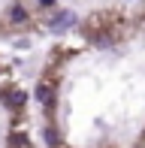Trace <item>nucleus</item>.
Returning <instances> with one entry per match:
<instances>
[{
	"instance_id": "f03ea898",
	"label": "nucleus",
	"mask_w": 145,
	"mask_h": 148,
	"mask_svg": "<svg viewBox=\"0 0 145 148\" xmlns=\"http://www.w3.org/2000/svg\"><path fill=\"white\" fill-rule=\"evenodd\" d=\"M36 100H39V106H51L55 97H51V88H49V85H39V88H36Z\"/></svg>"
},
{
	"instance_id": "f257e3e1",
	"label": "nucleus",
	"mask_w": 145,
	"mask_h": 148,
	"mask_svg": "<svg viewBox=\"0 0 145 148\" xmlns=\"http://www.w3.org/2000/svg\"><path fill=\"white\" fill-rule=\"evenodd\" d=\"M72 24H76V15H72V12H61V15L55 18V21H51V30H67V27H72Z\"/></svg>"
},
{
	"instance_id": "39448f33",
	"label": "nucleus",
	"mask_w": 145,
	"mask_h": 148,
	"mask_svg": "<svg viewBox=\"0 0 145 148\" xmlns=\"http://www.w3.org/2000/svg\"><path fill=\"white\" fill-rule=\"evenodd\" d=\"M45 139H49V145H55V142H57V139H55V130H51V127L45 130Z\"/></svg>"
},
{
	"instance_id": "423d86ee",
	"label": "nucleus",
	"mask_w": 145,
	"mask_h": 148,
	"mask_svg": "<svg viewBox=\"0 0 145 148\" xmlns=\"http://www.w3.org/2000/svg\"><path fill=\"white\" fill-rule=\"evenodd\" d=\"M36 3H39V6H51L55 0H36Z\"/></svg>"
},
{
	"instance_id": "7ed1b4c3",
	"label": "nucleus",
	"mask_w": 145,
	"mask_h": 148,
	"mask_svg": "<svg viewBox=\"0 0 145 148\" xmlns=\"http://www.w3.org/2000/svg\"><path fill=\"white\" fill-rule=\"evenodd\" d=\"M6 103L9 106H24V94L21 91H9L6 94Z\"/></svg>"
},
{
	"instance_id": "20e7f679",
	"label": "nucleus",
	"mask_w": 145,
	"mask_h": 148,
	"mask_svg": "<svg viewBox=\"0 0 145 148\" xmlns=\"http://www.w3.org/2000/svg\"><path fill=\"white\" fill-rule=\"evenodd\" d=\"M9 18H12V21H24V18H27L24 6H12V9H9Z\"/></svg>"
}]
</instances>
